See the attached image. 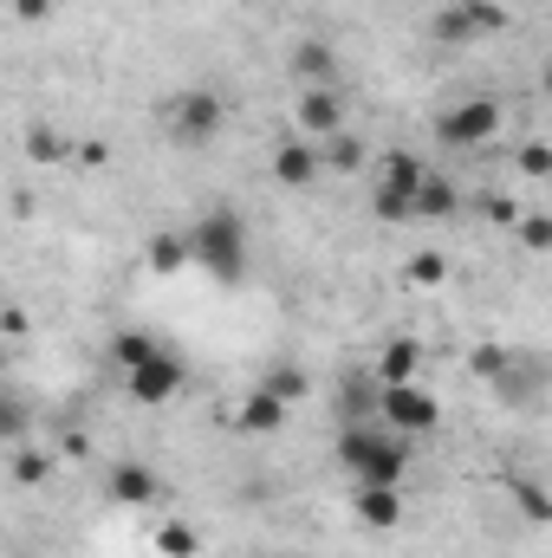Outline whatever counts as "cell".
Returning a JSON list of instances; mask_svg holds the SVG:
<instances>
[{"mask_svg":"<svg viewBox=\"0 0 552 558\" xmlns=\"http://www.w3.org/2000/svg\"><path fill=\"white\" fill-rule=\"evenodd\" d=\"M182 241H189V267H202L215 286H241V274H248V221L235 208H208L195 228H182Z\"/></svg>","mask_w":552,"mask_h":558,"instance_id":"1","label":"cell"},{"mask_svg":"<svg viewBox=\"0 0 552 558\" xmlns=\"http://www.w3.org/2000/svg\"><path fill=\"white\" fill-rule=\"evenodd\" d=\"M338 468H345L358 487H397L404 468H410V441L391 435V428H371V422H345V435H338Z\"/></svg>","mask_w":552,"mask_h":558,"instance_id":"2","label":"cell"},{"mask_svg":"<svg viewBox=\"0 0 552 558\" xmlns=\"http://www.w3.org/2000/svg\"><path fill=\"white\" fill-rule=\"evenodd\" d=\"M377 410H384V422H391V435H429L435 422H442V410H435V397L422 390V384H377Z\"/></svg>","mask_w":552,"mask_h":558,"instance_id":"3","label":"cell"},{"mask_svg":"<svg viewBox=\"0 0 552 558\" xmlns=\"http://www.w3.org/2000/svg\"><path fill=\"white\" fill-rule=\"evenodd\" d=\"M221 124H228V105H221V92H208V85L182 92L176 111H169V137L176 143H215Z\"/></svg>","mask_w":552,"mask_h":558,"instance_id":"4","label":"cell"},{"mask_svg":"<svg viewBox=\"0 0 552 558\" xmlns=\"http://www.w3.org/2000/svg\"><path fill=\"white\" fill-rule=\"evenodd\" d=\"M494 131H501V105L494 98H468V105L442 111V124H435V137L448 143V149H481Z\"/></svg>","mask_w":552,"mask_h":558,"instance_id":"5","label":"cell"},{"mask_svg":"<svg viewBox=\"0 0 552 558\" xmlns=\"http://www.w3.org/2000/svg\"><path fill=\"white\" fill-rule=\"evenodd\" d=\"M422 175H429L422 156H391V162H384V182H377V195H371V208H377L384 221H410V202H416V189H422Z\"/></svg>","mask_w":552,"mask_h":558,"instance_id":"6","label":"cell"},{"mask_svg":"<svg viewBox=\"0 0 552 558\" xmlns=\"http://www.w3.org/2000/svg\"><path fill=\"white\" fill-rule=\"evenodd\" d=\"M182 377H189V371H182V357H176V351H163V344H156L149 357H137V364H124V384H131V397H137V403H169V397L182 390Z\"/></svg>","mask_w":552,"mask_h":558,"instance_id":"7","label":"cell"},{"mask_svg":"<svg viewBox=\"0 0 552 558\" xmlns=\"http://www.w3.org/2000/svg\"><path fill=\"white\" fill-rule=\"evenodd\" d=\"M299 124H305L312 137H338V131H345V98H338L332 85H312V92L299 98Z\"/></svg>","mask_w":552,"mask_h":558,"instance_id":"8","label":"cell"},{"mask_svg":"<svg viewBox=\"0 0 552 558\" xmlns=\"http://www.w3.org/2000/svg\"><path fill=\"white\" fill-rule=\"evenodd\" d=\"M351 507H358V520L371 533H397V520H404V494L397 487H351Z\"/></svg>","mask_w":552,"mask_h":558,"instance_id":"9","label":"cell"},{"mask_svg":"<svg viewBox=\"0 0 552 558\" xmlns=\"http://www.w3.org/2000/svg\"><path fill=\"white\" fill-rule=\"evenodd\" d=\"M286 65L305 78V92H312V85H338V52H332L325 39H299V46L286 52Z\"/></svg>","mask_w":552,"mask_h":558,"instance_id":"10","label":"cell"},{"mask_svg":"<svg viewBox=\"0 0 552 558\" xmlns=\"http://www.w3.org/2000/svg\"><path fill=\"white\" fill-rule=\"evenodd\" d=\"M410 215H416V221H448V215H455V182L429 169V175H422V189H416V202H410Z\"/></svg>","mask_w":552,"mask_h":558,"instance_id":"11","label":"cell"},{"mask_svg":"<svg viewBox=\"0 0 552 558\" xmlns=\"http://www.w3.org/2000/svg\"><path fill=\"white\" fill-rule=\"evenodd\" d=\"M274 175L286 182V189L319 182V149H305V143H279V149H274Z\"/></svg>","mask_w":552,"mask_h":558,"instance_id":"12","label":"cell"},{"mask_svg":"<svg viewBox=\"0 0 552 558\" xmlns=\"http://www.w3.org/2000/svg\"><path fill=\"white\" fill-rule=\"evenodd\" d=\"M416 364H422V351L410 338H391L384 357H377V384H416Z\"/></svg>","mask_w":552,"mask_h":558,"instance_id":"13","label":"cell"},{"mask_svg":"<svg viewBox=\"0 0 552 558\" xmlns=\"http://www.w3.org/2000/svg\"><path fill=\"white\" fill-rule=\"evenodd\" d=\"M279 422H286V403L267 397V390H254V397L241 403V435H274Z\"/></svg>","mask_w":552,"mask_h":558,"instance_id":"14","label":"cell"},{"mask_svg":"<svg viewBox=\"0 0 552 558\" xmlns=\"http://www.w3.org/2000/svg\"><path fill=\"white\" fill-rule=\"evenodd\" d=\"M111 500H124V507L156 500V474H149V468H118V474H111Z\"/></svg>","mask_w":552,"mask_h":558,"instance_id":"15","label":"cell"},{"mask_svg":"<svg viewBox=\"0 0 552 558\" xmlns=\"http://www.w3.org/2000/svg\"><path fill=\"white\" fill-rule=\"evenodd\" d=\"M149 267H156V274H176V267H189V241H182V228H163V234L149 241Z\"/></svg>","mask_w":552,"mask_h":558,"instance_id":"16","label":"cell"},{"mask_svg":"<svg viewBox=\"0 0 552 558\" xmlns=\"http://www.w3.org/2000/svg\"><path fill=\"white\" fill-rule=\"evenodd\" d=\"M338 410H345L351 422H364L371 410H377V377H351V384H345V397H338Z\"/></svg>","mask_w":552,"mask_h":558,"instance_id":"17","label":"cell"},{"mask_svg":"<svg viewBox=\"0 0 552 558\" xmlns=\"http://www.w3.org/2000/svg\"><path fill=\"white\" fill-rule=\"evenodd\" d=\"M26 422H33V410H26L13 390H0V441H20V435H26Z\"/></svg>","mask_w":552,"mask_h":558,"instance_id":"18","label":"cell"},{"mask_svg":"<svg viewBox=\"0 0 552 558\" xmlns=\"http://www.w3.org/2000/svg\"><path fill=\"white\" fill-rule=\"evenodd\" d=\"M435 39H475L468 7H442V13H435Z\"/></svg>","mask_w":552,"mask_h":558,"instance_id":"19","label":"cell"},{"mask_svg":"<svg viewBox=\"0 0 552 558\" xmlns=\"http://www.w3.org/2000/svg\"><path fill=\"white\" fill-rule=\"evenodd\" d=\"M319 162H332V169H358V162H364V143H358V137H345V131H338V137H332V149H325Z\"/></svg>","mask_w":552,"mask_h":558,"instance_id":"20","label":"cell"},{"mask_svg":"<svg viewBox=\"0 0 552 558\" xmlns=\"http://www.w3.org/2000/svg\"><path fill=\"white\" fill-rule=\"evenodd\" d=\"M261 390H267V397H279V403H299V397H305V377H299V371H274Z\"/></svg>","mask_w":552,"mask_h":558,"instance_id":"21","label":"cell"},{"mask_svg":"<svg viewBox=\"0 0 552 558\" xmlns=\"http://www.w3.org/2000/svg\"><path fill=\"white\" fill-rule=\"evenodd\" d=\"M59 149H65V143H59V131H52V124H33V131H26V156H39V162H52Z\"/></svg>","mask_w":552,"mask_h":558,"instance_id":"22","label":"cell"},{"mask_svg":"<svg viewBox=\"0 0 552 558\" xmlns=\"http://www.w3.org/2000/svg\"><path fill=\"white\" fill-rule=\"evenodd\" d=\"M52 474V461L46 454H33V448H20V461H13V481H26V487H39Z\"/></svg>","mask_w":552,"mask_h":558,"instance_id":"23","label":"cell"},{"mask_svg":"<svg viewBox=\"0 0 552 558\" xmlns=\"http://www.w3.org/2000/svg\"><path fill=\"white\" fill-rule=\"evenodd\" d=\"M442 274H448V260H442V254H416V260H410L416 286H442Z\"/></svg>","mask_w":552,"mask_h":558,"instance_id":"24","label":"cell"},{"mask_svg":"<svg viewBox=\"0 0 552 558\" xmlns=\"http://www.w3.org/2000/svg\"><path fill=\"white\" fill-rule=\"evenodd\" d=\"M156 539H163V553H169V558H189V553H195V533H189V526H163Z\"/></svg>","mask_w":552,"mask_h":558,"instance_id":"25","label":"cell"},{"mask_svg":"<svg viewBox=\"0 0 552 558\" xmlns=\"http://www.w3.org/2000/svg\"><path fill=\"white\" fill-rule=\"evenodd\" d=\"M149 351H156V338H143V331H124V338H118V364H137Z\"/></svg>","mask_w":552,"mask_h":558,"instance_id":"26","label":"cell"},{"mask_svg":"<svg viewBox=\"0 0 552 558\" xmlns=\"http://www.w3.org/2000/svg\"><path fill=\"white\" fill-rule=\"evenodd\" d=\"M514 494H520V507H527V520H547L552 507H547V494L533 487V481H514Z\"/></svg>","mask_w":552,"mask_h":558,"instance_id":"27","label":"cell"},{"mask_svg":"<svg viewBox=\"0 0 552 558\" xmlns=\"http://www.w3.org/2000/svg\"><path fill=\"white\" fill-rule=\"evenodd\" d=\"M520 228H527V247H547V241H552V221H547V215H527Z\"/></svg>","mask_w":552,"mask_h":558,"instance_id":"28","label":"cell"},{"mask_svg":"<svg viewBox=\"0 0 552 558\" xmlns=\"http://www.w3.org/2000/svg\"><path fill=\"white\" fill-rule=\"evenodd\" d=\"M475 371H481V377H501V371H507V357H501V351H475Z\"/></svg>","mask_w":552,"mask_h":558,"instance_id":"29","label":"cell"},{"mask_svg":"<svg viewBox=\"0 0 552 558\" xmlns=\"http://www.w3.org/2000/svg\"><path fill=\"white\" fill-rule=\"evenodd\" d=\"M13 13H20V20H46V13H52V0H13Z\"/></svg>","mask_w":552,"mask_h":558,"instance_id":"30","label":"cell"},{"mask_svg":"<svg viewBox=\"0 0 552 558\" xmlns=\"http://www.w3.org/2000/svg\"><path fill=\"white\" fill-rule=\"evenodd\" d=\"M520 162H527V175H547V162H552V156H547V149H540V143H533V149H527Z\"/></svg>","mask_w":552,"mask_h":558,"instance_id":"31","label":"cell"}]
</instances>
